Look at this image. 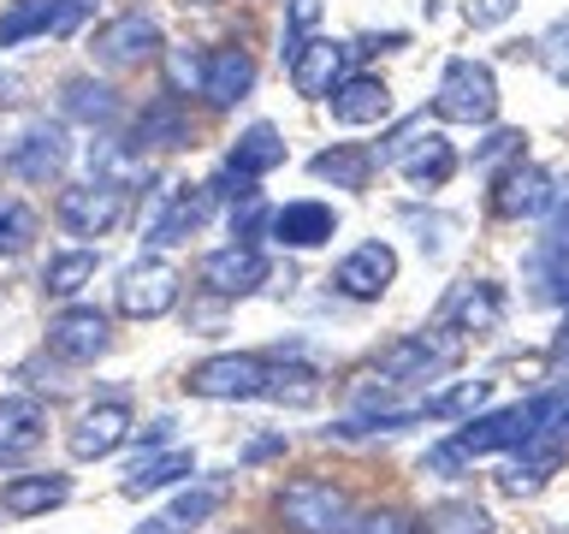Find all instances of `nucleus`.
Returning a JSON list of instances; mask_svg holds the SVG:
<instances>
[{
    "label": "nucleus",
    "instance_id": "1",
    "mask_svg": "<svg viewBox=\"0 0 569 534\" xmlns=\"http://www.w3.org/2000/svg\"><path fill=\"white\" fill-rule=\"evenodd\" d=\"M373 160H386V167H398L416 190H439L445 178L457 172V149L445 142L433 125H427V113H416V119H403L398 131H391L386 142H380V155Z\"/></svg>",
    "mask_w": 569,
    "mask_h": 534
},
{
    "label": "nucleus",
    "instance_id": "2",
    "mask_svg": "<svg viewBox=\"0 0 569 534\" xmlns=\"http://www.w3.org/2000/svg\"><path fill=\"white\" fill-rule=\"evenodd\" d=\"M273 511H279V523L291 534H345L350 516H356L350 493L338 487V481H320V475L284 481L279 498H273Z\"/></svg>",
    "mask_w": 569,
    "mask_h": 534
},
{
    "label": "nucleus",
    "instance_id": "3",
    "mask_svg": "<svg viewBox=\"0 0 569 534\" xmlns=\"http://www.w3.org/2000/svg\"><path fill=\"white\" fill-rule=\"evenodd\" d=\"M267 374H273V356L220 350V356H202V363L184 374V392L190 398H208V404H249L267 392Z\"/></svg>",
    "mask_w": 569,
    "mask_h": 534
},
{
    "label": "nucleus",
    "instance_id": "4",
    "mask_svg": "<svg viewBox=\"0 0 569 534\" xmlns=\"http://www.w3.org/2000/svg\"><path fill=\"white\" fill-rule=\"evenodd\" d=\"M462 363V333L451 327H421V333H403L373 356V374H386L391 386H409V380H433V374H451Z\"/></svg>",
    "mask_w": 569,
    "mask_h": 534
},
{
    "label": "nucleus",
    "instance_id": "5",
    "mask_svg": "<svg viewBox=\"0 0 569 534\" xmlns=\"http://www.w3.org/2000/svg\"><path fill=\"white\" fill-rule=\"evenodd\" d=\"M433 113H439L445 125H492V119H498L492 66H480V60H451V66H445V78H439Z\"/></svg>",
    "mask_w": 569,
    "mask_h": 534
},
{
    "label": "nucleus",
    "instance_id": "6",
    "mask_svg": "<svg viewBox=\"0 0 569 534\" xmlns=\"http://www.w3.org/2000/svg\"><path fill=\"white\" fill-rule=\"evenodd\" d=\"M53 220H60L71 238H107L124 220V190L101 185V178H83V185H66L60 202H53Z\"/></svg>",
    "mask_w": 569,
    "mask_h": 534
},
{
    "label": "nucleus",
    "instance_id": "7",
    "mask_svg": "<svg viewBox=\"0 0 569 534\" xmlns=\"http://www.w3.org/2000/svg\"><path fill=\"white\" fill-rule=\"evenodd\" d=\"M89 53H96L101 66H113V71H131V66L160 60L167 42H160V24H154L149 12H119V18H107V24L96 30Z\"/></svg>",
    "mask_w": 569,
    "mask_h": 534
},
{
    "label": "nucleus",
    "instance_id": "8",
    "mask_svg": "<svg viewBox=\"0 0 569 534\" xmlns=\"http://www.w3.org/2000/svg\"><path fill=\"white\" fill-rule=\"evenodd\" d=\"M113 303H119V315H131V320H160V315H172V309H178V267L160 261V256L131 261V267L119 274Z\"/></svg>",
    "mask_w": 569,
    "mask_h": 534
},
{
    "label": "nucleus",
    "instance_id": "9",
    "mask_svg": "<svg viewBox=\"0 0 569 534\" xmlns=\"http://www.w3.org/2000/svg\"><path fill=\"white\" fill-rule=\"evenodd\" d=\"M137 434V416H131V404L124 398H101V404H89L78 422H71V434H66V452L78 457V463H101V457H113L124 439Z\"/></svg>",
    "mask_w": 569,
    "mask_h": 534
},
{
    "label": "nucleus",
    "instance_id": "10",
    "mask_svg": "<svg viewBox=\"0 0 569 534\" xmlns=\"http://www.w3.org/2000/svg\"><path fill=\"white\" fill-rule=\"evenodd\" d=\"M71 160V142H66V125L60 119H30L18 142L7 149V167L24 178V185H53Z\"/></svg>",
    "mask_w": 569,
    "mask_h": 534
},
{
    "label": "nucleus",
    "instance_id": "11",
    "mask_svg": "<svg viewBox=\"0 0 569 534\" xmlns=\"http://www.w3.org/2000/svg\"><path fill=\"white\" fill-rule=\"evenodd\" d=\"M48 350L60 363H96V356L113 350V320H107L96 303H71L48 320Z\"/></svg>",
    "mask_w": 569,
    "mask_h": 534
},
{
    "label": "nucleus",
    "instance_id": "12",
    "mask_svg": "<svg viewBox=\"0 0 569 534\" xmlns=\"http://www.w3.org/2000/svg\"><path fill=\"white\" fill-rule=\"evenodd\" d=\"M267 274H273V261H267L261 244H226V249H213V256H202V291L220 297V303L261 291Z\"/></svg>",
    "mask_w": 569,
    "mask_h": 534
},
{
    "label": "nucleus",
    "instance_id": "13",
    "mask_svg": "<svg viewBox=\"0 0 569 534\" xmlns=\"http://www.w3.org/2000/svg\"><path fill=\"white\" fill-rule=\"evenodd\" d=\"M196 137V119L184 96H172V89H160L154 101H142V113L131 125V149L137 155H172V149H190Z\"/></svg>",
    "mask_w": 569,
    "mask_h": 534
},
{
    "label": "nucleus",
    "instance_id": "14",
    "mask_svg": "<svg viewBox=\"0 0 569 534\" xmlns=\"http://www.w3.org/2000/svg\"><path fill=\"white\" fill-rule=\"evenodd\" d=\"M439 327H451V333H498L505 327V285L498 279H462L445 291L439 303Z\"/></svg>",
    "mask_w": 569,
    "mask_h": 534
},
{
    "label": "nucleus",
    "instance_id": "15",
    "mask_svg": "<svg viewBox=\"0 0 569 534\" xmlns=\"http://www.w3.org/2000/svg\"><path fill=\"white\" fill-rule=\"evenodd\" d=\"M391 279H398V249L391 244H356L345 261L332 267V291L338 297H350V303H373V297H386L391 291Z\"/></svg>",
    "mask_w": 569,
    "mask_h": 534
},
{
    "label": "nucleus",
    "instance_id": "16",
    "mask_svg": "<svg viewBox=\"0 0 569 534\" xmlns=\"http://www.w3.org/2000/svg\"><path fill=\"white\" fill-rule=\"evenodd\" d=\"M213 214L208 185H167L154 190V214H149V244H184L190 231H202V220Z\"/></svg>",
    "mask_w": 569,
    "mask_h": 534
},
{
    "label": "nucleus",
    "instance_id": "17",
    "mask_svg": "<svg viewBox=\"0 0 569 534\" xmlns=\"http://www.w3.org/2000/svg\"><path fill=\"white\" fill-rule=\"evenodd\" d=\"M492 208L505 214V220H540V214L558 208V185H551L546 167H533V160H516L510 172H498Z\"/></svg>",
    "mask_w": 569,
    "mask_h": 534
},
{
    "label": "nucleus",
    "instance_id": "18",
    "mask_svg": "<svg viewBox=\"0 0 569 534\" xmlns=\"http://www.w3.org/2000/svg\"><path fill=\"white\" fill-rule=\"evenodd\" d=\"M249 89H256V53L238 48V42H226V48H208V60H202V96L213 113H231Z\"/></svg>",
    "mask_w": 569,
    "mask_h": 534
},
{
    "label": "nucleus",
    "instance_id": "19",
    "mask_svg": "<svg viewBox=\"0 0 569 534\" xmlns=\"http://www.w3.org/2000/svg\"><path fill=\"white\" fill-rule=\"evenodd\" d=\"M345 78H350V42H327V36H309V42L291 53V83H297V96L327 101Z\"/></svg>",
    "mask_w": 569,
    "mask_h": 534
},
{
    "label": "nucleus",
    "instance_id": "20",
    "mask_svg": "<svg viewBox=\"0 0 569 534\" xmlns=\"http://www.w3.org/2000/svg\"><path fill=\"white\" fill-rule=\"evenodd\" d=\"M332 231H338V208L315 202V196L273 208V220H267V238L284 249H320V244H332Z\"/></svg>",
    "mask_w": 569,
    "mask_h": 534
},
{
    "label": "nucleus",
    "instance_id": "21",
    "mask_svg": "<svg viewBox=\"0 0 569 534\" xmlns=\"http://www.w3.org/2000/svg\"><path fill=\"white\" fill-rule=\"evenodd\" d=\"M66 498H71V475H53V469H30V475L0 481V511L7 516H48Z\"/></svg>",
    "mask_w": 569,
    "mask_h": 534
},
{
    "label": "nucleus",
    "instance_id": "22",
    "mask_svg": "<svg viewBox=\"0 0 569 534\" xmlns=\"http://www.w3.org/2000/svg\"><path fill=\"white\" fill-rule=\"evenodd\" d=\"M569 457V439H551V434H533V439H522L516 445V463L505 469V493H516V498H533L551 481V469Z\"/></svg>",
    "mask_w": 569,
    "mask_h": 534
},
{
    "label": "nucleus",
    "instance_id": "23",
    "mask_svg": "<svg viewBox=\"0 0 569 534\" xmlns=\"http://www.w3.org/2000/svg\"><path fill=\"white\" fill-rule=\"evenodd\" d=\"M327 101H332L338 125H380V119H391V89H386V78H373V71H350Z\"/></svg>",
    "mask_w": 569,
    "mask_h": 534
},
{
    "label": "nucleus",
    "instance_id": "24",
    "mask_svg": "<svg viewBox=\"0 0 569 534\" xmlns=\"http://www.w3.org/2000/svg\"><path fill=\"white\" fill-rule=\"evenodd\" d=\"M226 505V487L220 481H202V487H190V493H178L160 516H149V523H137L131 534H196L208 523V516H220Z\"/></svg>",
    "mask_w": 569,
    "mask_h": 534
},
{
    "label": "nucleus",
    "instance_id": "25",
    "mask_svg": "<svg viewBox=\"0 0 569 534\" xmlns=\"http://www.w3.org/2000/svg\"><path fill=\"white\" fill-rule=\"evenodd\" d=\"M196 475V452H149V457H137L131 469H124V481H119V493L124 498H149V493H160V487H172V481H190Z\"/></svg>",
    "mask_w": 569,
    "mask_h": 534
},
{
    "label": "nucleus",
    "instance_id": "26",
    "mask_svg": "<svg viewBox=\"0 0 569 534\" xmlns=\"http://www.w3.org/2000/svg\"><path fill=\"white\" fill-rule=\"evenodd\" d=\"M48 439V409L36 398H0V457H30Z\"/></svg>",
    "mask_w": 569,
    "mask_h": 534
},
{
    "label": "nucleus",
    "instance_id": "27",
    "mask_svg": "<svg viewBox=\"0 0 569 534\" xmlns=\"http://www.w3.org/2000/svg\"><path fill=\"white\" fill-rule=\"evenodd\" d=\"M60 113L78 125H113L119 119V89L101 78H66L60 83Z\"/></svg>",
    "mask_w": 569,
    "mask_h": 534
},
{
    "label": "nucleus",
    "instance_id": "28",
    "mask_svg": "<svg viewBox=\"0 0 569 534\" xmlns=\"http://www.w3.org/2000/svg\"><path fill=\"white\" fill-rule=\"evenodd\" d=\"M226 167L243 172V178H267L273 167H284V137L273 125H249V131H238V142L226 149Z\"/></svg>",
    "mask_w": 569,
    "mask_h": 534
},
{
    "label": "nucleus",
    "instance_id": "29",
    "mask_svg": "<svg viewBox=\"0 0 569 534\" xmlns=\"http://www.w3.org/2000/svg\"><path fill=\"white\" fill-rule=\"evenodd\" d=\"M315 178H327L332 190H368V172H373V155L356 149V142H332V149H320L309 160Z\"/></svg>",
    "mask_w": 569,
    "mask_h": 534
},
{
    "label": "nucleus",
    "instance_id": "30",
    "mask_svg": "<svg viewBox=\"0 0 569 534\" xmlns=\"http://www.w3.org/2000/svg\"><path fill=\"white\" fill-rule=\"evenodd\" d=\"M96 267H101L96 249H60V256H48V267H42V291L71 303L89 279H96Z\"/></svg>",
    "mask_w": 569,
    "mask_h": 534
},
{
    "label": "nucleus",
    "instance_id": "31",
    "mask_svg": "<svg viewBox=\"0 0 569 534\" xmlns=\"http://www.w3.org/2000/svg\"><path fill=\"white\" fill-rule=\"evenodd\" d=\"M267 404H291V409H309L320 404V374L309 363H291V356H273V374H267V392H261Z\"/></svg>",
    "mask_w": 569,
    "mask_h": 534
},
{
    "label": "nucleus",
    "instance_id": "32",
    "mask_svg": "<svg viewBox=\"0 0 569 534\" xmlns=\"http://www.w3.org/2000/svg\"><path fill=\"white\" fill-rule=\"evenodd\" d=\"M416 534H492V516L475 498H439L433 511L416 523Z\"/></svg>",
    "mask_w": 569,
    "mask_h": 534
},
{
    "label": "nucleus",
    "instance_id": "33",
    "mask_svg": "<svg viewBox=\"0 0 569 534\" xmlns=\"http://www.w3.org/2000/svg\"><path fill=\"white\" fill-rule=\"evenodd\" d=\"M89 178H101V185H113V190H131L142 178V155L131 149V142L101 137L96 149H89Z\"/></svg>",
    "mask_w": 569,
    "mask_h": 534
},
{
    "label": "nucleus",
    "instance_id": "34",
    "mask_svg": "<svg viewBox=\"0 0 569 534\" xmlns=\"http://www.w3.org/2000/svg\"><path fill=\"white\" fill-rule=\"evenodd\" d=\"M53 30V0H12L0 12V48H18L30 36H48Z\"/></svg>",
    "mask_w": 569,
    "mask_h": 534
},
{
    "label": "nucleus",
    "instance_id": "35",
    "mask_svg": "<svg viewBox=\"0 0 569 534\" xmlns=\"http://www.w3.org/2000/svg\"><path fill=\"white\" fill-rule=\"evenodd\" d=\"M36 231H42L36 208H30V202H18V196H7V202H0V261L24 256V249L36 244Z\"/></svg>",
    "mask_w": 569,
    "mask_h": 534
},
{
    "label": "nucleus",
    "instance_id": "36",
    "mask_svg": "<svg viewBox=\"0 0 569 534\" xmlns=\"http://www.w3.org/2000/svg\"><path fill=\"white\" fill-rule=\"evenodd\" d=\"M487 380H457L451 392H439V398H427L421 409H427V416H445V422H457V416H469V409H480V404H487Z\"/></svg>",
    "mask_w": 569,
    "mask_h": 534
},
{
    "label": "nucleus",
    "instance_id": "37",
    "mask_svg": "<svg viewBox=\"0 0 569 534\" xmlns=\"http://www.w3.org/2000/svg\"><path fill=\"white\" fill-rule=\"evenodd\" d=\"M202 48H167V89L172 96H196L202 89Z\"/></svg>",
    "mask_w": 569,
    "mask_h": 534
},
{
    "label": "nucleus",
    "instance_id": "38",
    "mask_svg": "<svg viewBox=\"0 0 569 534\" xmlns=\"http://www.w3.org/2000/svg\"><path fill=\"white\" fill-rule=\"evenodd\" d=\"M315 24H320V0H291V7H284V66H291V53L309 42L315 36Z\"/></svg>",
    "mask_w": 569,
    "mask_h": 534
},
{
    "label": "nucleus",
    "instance_id": "39",
    "mask_svg": "<svg viewBox=\"0 0 569 534\" xmlns=\"http://www.w3.org/2000/svg\"><path fill=\"white\" fill-rule=\"evenodd\" d=\"M533 53H540V66L569 89V24H551V30L540 36V48H533Z\"/></svg>",
    "mask_w": 569,
    "mask_h": 534
},
{
    "label": "nucleus",
    "instance_id": "40",
    "mask_svg": "<svg viewBox=\"0 0 569 534\" xmlns=\"http://www.w3.org/2000/svg\"><path fill=\"white\" fill-rule=\"evenodd\" d=\"M267 220H273V214L261 208V196H249V202H231V244H256L261 231H267Z\"/></svg>",
    "mask_w": 569,
    "mask_h": 534
},
{
    "label": "nucleus",
    "instance_id": "41",
    "mask_svg": "<svg viewBox=\"0 0 569 534\" xmlns=\"http://www.w3.org/2000/svg\"><path fill=\"white\" fill-rule=\"evenodd\" d=\"M522 131H492L487 142L475 149V167H498V160H522Z\"/></svg>",
    "mask_w": 569,
    "mask_h": 534
},
{
    "label": "nucleus",
    "instance_id": "42",
    "mask_svg": "<svg viewBox=\"0 0 569 534\" xmlns=\"http://www.w3.org/2000/svg\"><path fill=\"white\" fill-rule=\"evenodd\" d=\"M345 534H416V523L398 511H362V516H350Z\"/></svg>",
    "mask_w": 569,
    "mask_h": 534
},
{
    "label": "nucleus",
    "instance_id": "43",
    "mask_svg": "<svg viewBox=\"0 0 569 534\" xmlns=\"http://www.w3.org/2000/svg\"><path fill=\"white\" fill-rule=\"evenodd\" d=\"M89 12H96V0H53V36H71Z\"/></svg>",
    "mask_w": 569,
    "mask_h": 534
},
{
    "label": "nucleus",
    "instance_id": "44",
    "mask_svg": "<svg viewBox=\"0 0 569 534\" xmlns=\"http://www.w3.org/2000/svg\"><path fill=\"white\" fill-rule=\"evenodd\" d=\"M516 12V0H469V24H505V18Z\"/></svg>",
    "mask_w": 569,
    "mask_h": 534
},
{
    "label": "nucleus",
    "instance_id": "45",
    "mask_svg": "<svg viewBox=\"0 0 569 534\" xmlns=\"http://www.w3.org/2000/svg\"><path fill=\"white\" fill-rule=\"evenodd\" d=\"M172 439V416H154L149 427H142V452H154V445Z\"/></svg>",
    "mask_w": 569,
    "mask_h": 534
},
{
    "label": "nucleus",
    "instance_id": "46",
    "mask_svg": "<svg viewBox=\"0 0 569 534\" xmlns=\"http://www.w3.org/2000/svg\"><path fill=\"white\" fill-rule=\"evenodd\" d=\"M279 452H284V434H267V439H256L243 452V463H261V457H279Z\"/></svg>",
    "mask_w": 569,
    "mask_h": 534
},
{
    "label": "nucleus",
    "instance_id": "47",
    "mask_svg": "<svg viewBox=\"0 0 569 534\" xmlns=\"http://www.w3.org/2000/svg\"><path fill=\"white\" fill-rule=\"evenodd\" d=\"M551 368H558V374H569V327H563L558 338H551Z\"/></svg>",
    "mask_w": 569,
    "mask_h": 534
}]
</instances>
